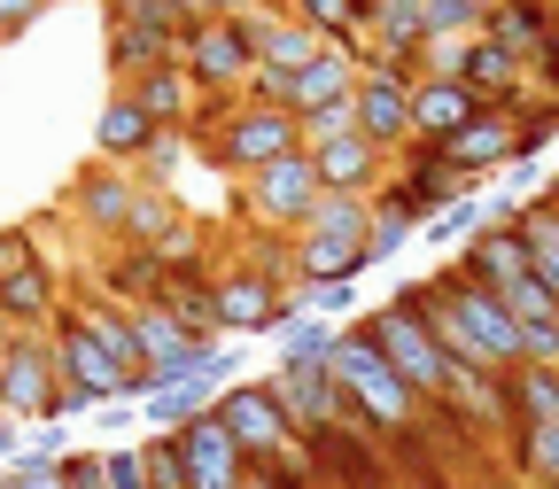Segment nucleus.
<instances>
[{
	"mask_svg": "<svg viewBox=\"0 0 559 489\" xmlns=\"http://www.w3.org/2000/svg\"><path fill=\"white\" fill-rule=\"evenodd\" d=\"M506 311H513L521 326H536V319H559V296L528 272V279H513V288H506Z\"/></svg>",
	"mask_w": 559,
	"mask_h": 489,
	"instance_id": "obj_42",
	"label": "nucleus"
},
{
	"mask_svg": "<svg viewBox=\"0 0 559 489\" xmlns=\"http://www.w3.org/2000/svg\"><path fill=\"white\" fill-rule=\"evenodd\" d=\"M428 9V39H481L489 0H419Z\"/></svg>",
	"mask_w": 559,
	"mask_h": 489,
	"instance_id": "obj_38",
	"label": "nucleus"
},
{
	"mask_svg": "<svg viewBox=\"0 0 559 489\" xmlns=\"http://www.w3.org/2000/svg\"><path fill=\"white\" fill-rule=\"evenodd\" d=\"M506 404H513V436L521 428H551L559 419V366H513L506 373Z\"/></svg>",
	"mask_w": 559,
	"mask_h": 489,
	"instance_id": "obj_28",
	"label": "nucleus"
},
{
	"mask_svg": "<svg viewBox=\"0 0 559 489\" xmlns=\"http://www.w3.org/2000/svg\"><path fill=\"white\" fill-rule=\"evenodd\" d=\"M171 436H179V458H187V489H241V481H249V458L234 451L218 404L194 412L187 428H171Z\"/></svg>",
	"mask_w": 559,
	"mask_h": 489,
	"instance_id": "obj_10",
	"label": "nucleus"
},
{
	"mask_svg": "<svg viewBox=\"0 0 559 489\" xmlns=\"http://www.w3.org/2000/svg\"><path fill=\"white\" fill-rule=\"evenodd\" d=\"M311 164H319V187L326 194H366L373 202V187L389 179V156L373 148L366 132H342V140H326V148H311Z\"/></svg>",
	"mask_w": 559,
	"mask_h": 489,
	"instance_id": "obj_18",
	"label": "nucleus"
},
{
	"mask_svg": "<svg viewBox=\"0 0 559 489\" xmlns=\"http://www.w3.org/2000/svg\"><path fill=\"white\" fill-rule=\"evenodd\" d=\"M349 109H358V132L396 164V156H404V140H412V94L389 86V79H358V102H349Z\"/></svg>",
	"mask_w": 559,
	"mask_h": 489,
	"instance_id": "obj_22",
	"label": "nucleus"
},
{
	"mask_svg": "<svg viewBox=\"0 0 559 489\" xmlns=\"http://www.w3.org/2000/svg\"><path fill=\"white\" fill-rule=\"evenodd\" d=\"M296 311H311L326 326H349L358 319V279H296Z\"/></svg>",
	"mask_w": 559,
	"mask_h": 489,
	"instance_id": "obj_36",
	"label": "nucleus"
},
{
	"mask_svg": "<svg viewBox=\"0 0 559 489\" xmlns=\"http://www.w3.org/2000/svg\"><path fill=\"white\" fill-rule=\"evenodd\" d=\"M241 489H272V481H257V474H249V481H241Z\"/></svg>",
	"mask_w": 559,
	"mask_h": 489,
	"instance_id": "obj_54",
	"label": "nucleus"
},
{
	"mask_svg": "<svg viewBox=\"0 0 559 489\" xmlns=\"http://www.w3.org/2000/svg\"><path fill=\"white\" fill-rule=\"evenodd\" d=\"M280 9H288V0H280Z\"/></svg>",
	"mask_w": 559,
	"mask_h": 489,
	"instance_id": "obj_56",
	"label": "nucleus"
},
{
	"mask_svg": "<svg viewBox=\"0 0 559 489\" xmlns=\"http://www.w3.org/2000/svg\"><path fill=\"white\" fill-rule=\"evenodd\" d=\"M171 226H179L171 187H140V194H132V210H124V234H117V241H124V249H156Z\"/></svg>",
	"mask_w": 559,
	"mask_h": 489,
	"instance_id": "obj_35",
	"label": "nucleus"
},
{
	"mask_svg": "<svg viewBox=\"0 0 559 489\" xmlns=\"http://www.w3.org/2000/svg\"><path fill=\"white\" fill-rule=\"evenodd\" d=\"M0 489H62L55 466H0Z\"/></svg>",
	"mask_w": 559,
	"mask_h": 489,
	"instance_id": "obj_51",
	"label": "nucleus"
},
{
	"mask_svg": "<svg viewBox=\"0 0 559 489\" xmlns=\"http://www.w3.org/2000/svg\"><path fill=\"white\" fill-rule=\"evenodd\" d=\"M513 466H521L536 489H559V419H551V428H521V436H513Z\"/></svg>",
	"mask_w": 559,
	"mask_h": 489,
	"instance_id": "obj_37",
	"label": "nucleus"
},
{
	"mask_svg": "<svg viewBox=\"0 0 559 489\" xmlns=\"http://www.w3.org/2000/svg\"><path fill=\"white\" fill-rule=\"evenodd\" d=\"M62 303H70V296L55 288V264H47V257H39L32 272H16L9 288H0V311H9V326H16V334H47Z\"/></svg>",
	"mask_w": 559,
	"mask_h": 489,
	"instance_id": "obj_26",
	"label": "nucleus"
},
{
	"mask_svg": "<svg viewBox=\"0 0 559 489\" xmlns=\"http://www.w3.org/2000/svg\"><path fill=\"white\" fill-rule=\"evenodd\" d=\"M296 148H304V124L288 109H272V102H241L218 132L202 140V156L218 171H234V179H249V171H264L280 156H296Z\"/></svg>",
	"mask_w": 559,
	"mask_h": 489,
	"instance_id": "obj_2",
	"label": "nucleus"
},
{
	"mask_svg": "<svg viewBox=\"0 0 559 489\" xmlns=\"http://www.w3.org/2000/svg\"><path fill=\"white\" fill-rule=\"evenodd\" d=\"M358 319H366V334L381 342V358H389V366H396L419 396H428V404L451 389V358H443V342L428 334V319H419L404 296H389L381 311H358Z\"/></svg>",
	"mask_w": 559,
	"mask_h": 489,
	"instance_id": "obj_3",
	"label": "nucleus"
},
{
	"mask_svg": "<svg viewBox=\"0 0 559 489\" xmlns=\"http://www.w3.org/2000/svg\"><path fill=\"white\" fill-rule=\"evenodd\" d=\"M24 451V419H9V412H0V466H9Z\"/></svg>",
	"mask_w": 559,
	"mask_h": 489,
	"instance_id": "obj_52",
	"label": "nucleus"
},
{
	"mask_svg": "<svg viewBox=\"0 0 559 489\" xmlns=\"http://www.w3.org/2000/svg\"><path fill=\"white\" fill-rule=\"evenodd\" d=\"M187 24H234L241 9H257V0H179Z\"/></svg>",
	"mask_w": 559,
	"mask_h": 489,
	"instance_id": "obj_48",
	"label": "nucleus"
},
{
	"mask_svg": "<svg viewBox=\"0 0 559 489\" xmlns=\"http://www.w3.org/2000/svg\"><path fill=\"white\" fill-rule=\"evenodd\" d=\"M39 264V234L32 226H0V288H9L16 272H32Z\"/></svg>",
	"mask_w": 559,
	"mask_h": 489,
	"instance_id": "obj_44",
	"label": "nucleus"
},
{
	"mask_svg": "<svg viewBox=\"0 0 559 489\" xmlns=\"http://www.w3.org/2000/svg\"><path fill=\"white\" fill-rule=\"evenodd\" d=\"M156 117L140 109L132 94H109V109L94 117V164H117V171H140V156L156 148Z\"/></svg>",
	"mask_w": 559,
	"mask_h": 489,
	"instance_id": "obj_17",
	"label": "nucleus"
},
{
	"mask_svg": "<svg viewBox=\"0 0 559 489\" xmlns=\"http://www.w3.org/2000/svg\"><path fill=\"white\" fill-rule=\"evenodd\" d=\"M226 389H210V381H148V396H140V419H148L156 436H171V428H187L194 412H210Z\"/></svg>",
	"mask_w": 559,
	"mask_h": 489,
	"instance_id": "obj_29",
	"label": "nucleus"
},
{
	"mask_svg": "<svg viewBox=\"0 0 559 489\" xmlns=\"http://www.w3.org/2000/svg\"><path fill=\"white\" fill-rule=\"evenodd\" d=\"M280 319H296V288L264 279L257 264H226V272H218V334H226V342L272 334Z\"/></svg>",
	"mask_w": 559,
	"mask_h": 489,
	"instance_id": "obj_6",
	"label": "nucleus"
},
{
	"mask_svg": "<svg viewBox=\"0 0 559 489\" xmlns=\"http://www.w3.org/2000/svg\"><path fill=\"white\" fill-rule=\"evenodd\" d=\"M551 9H559V0H551Z\"/></svg>",
	"mask_w": 559,
	"mask_h": 489,
	"instance_id": "obj_57",
	"label": "nucleus"
},
{
	"mask_svg": "<svg viewBox=\"0 0 559 489\" xmlns=\"http://www.w3.org/2000/svg\"><path fill=\"white\" fill-rule=\"evenodd\" d=\"M117 94H132L164 132H187V117H194V102H202V86L187 79V62H156V70H140V79L117 86Z\"/></svg>",
	"mask_w": 559,
	"mask_h": 489,
	"instance_id": "obj_24",
	"label": "nucleus"
},
{
	"mask_svg": "<svg viewBox=\"0 0 559 489\" xmlns=\"http://www.w3.org/2000/svg\"><path fill=\"white\" fill-rule=\"evenodd\" d=\"M47 342H55V366H62V381H86V389H102L109 404H124V396H132V389H124V373H117V358H109V349L86 334L79 303H62V311H55Z\"/></svg>",
	"mask_w": 559,
	"mask_h": 489,
	"instance_id": "obj_14",
	"label": "nucleus"
},
{
	"mask_svg": "<svg viewBox=\"0 0 559 489\" xmlns=\"http://www.w3.org/2000/svg\"><path fill=\"white\" fill-rule=\"evenodd\" d=\"M264 389L280 396V412L296 419V436H319V428H334V419H342V381H334V366H272Z\"/></svg>",
	"mask_w": 559,
	"mask_h": 489,
	"instance_id": "obj_15",
	"label": "nucleus"
},
{
	"mask_svg": "<svg viewBox=\"0 0 559 489\" xmlns=\"http://www.w3.org/2000/svg\"><path fill=\"white\" fill-rule=\"evenodd\" d=\"M9 342H16V326H9V311H0V358H9Z\"/></svg>",
	"mask_w": 559,
	"mask_h": 489,
	"instance_id": "obj_53",
	"label": "nucleus"
},
{
	"mask_svg": "<svg viewBox=\"0 0 559 489\" xmlns=\"http://www.w3.org/2000/svg\"><path fill=\"white\" fill-rule=\"evenodd\" d=\"M132 194H140V179L132 171H117V164H86L79 179L62 187V218H79L86 234H124V210H132Z\"/></svg>",
	"mask_w": 559,
	"mask_h": 489,
	"instance_id": "obj_12",
	"label": "nucleus"
},
{
	"mask_svg": "<svg viewBox=\"0 0 559 489\" xmlns=\"http://www.w3.org/2000/svg\"><path fill=\"white\" fill-rule=\"evenodd\" d=\"M319 458V489H396V458L373 436H349V428H319L304 436Z\"/></svg>",
	"mask_w": 559,
	"mask_h": 489,
	"instance_id": "obj_8",
	"label": "nucleus"
},
{
	"mask_svg": "<svg viewBox=\"0 0 559 489\" xmlns=\"http://www.w3.org/2000/svg\"><path fill=\"white\" fill-rule=\"evenodd\" d=\"M326 366H334L342 396L366 412V428H373L389 451L419 428V419H428V396H419V389L381 358V342L366 334V319H349V326H342V342H334V358H326Z\"/></svg>",
	"mask_w": 559,
	"mask_h": 489,
	"instance_id": "obj_1",
	"label": "nucleus"
},
{
	"mask_svg": "<svg viewBox=\"0 0 559 489\" xmlns=\"http://www.w3.org/2000/svg\"><path fill=\"white\" fill-rule=\"evenodd\" d=\"M55 389H62V366H55V342L47 334H16L9 358H0V412L39 428L55 419Z\"/></svg>",
	"mask_w": 559,
	"mask_h": 489,
	"instance_id": "obj_5",
	"label": "nucleus"
},
{
	"mask_svg": "<svg viewBox=\"0 0 559 489\" xmlns=\"http://www.w3.org/2000/svg\"><path fill=\"white\" fill-rule=\"evenodd\" d=\"M187 148H194L187 132H156V148L140 156V171H132V179H140V187H171V179H179V164H187Z\"/></svg>",
	"mask_w": 559,
	"mask_h": 489,
	"instance_id": "obj_40",
	"label": "nucleus"
},
{
	"mask_svg": "<svg viewBox=\"0 0 559 489\" xmlns=\"http://www.w3.org/2000/svg\"><path fill=\"white\" fill-rule=\"evenodd\" d=\"M47 9V0H0V47H9L16 32H32V16Z\"/></svg>",
	"mask_w": 559,
	"mask_h": 489,
	"instance_id": "obj_50",
	"label": "nucleus"
},
{
	"mask_svg": "<svg viewBox=\"0 0 559 489\" xmlns=\"http://www.w3.org/2000/svg\"><path fill=\"white\" fill-rule=\"evenodd\" d=\"M179 62H187V79H194L202 94H241V86H249V70H257L241 24H194L187 47H179Z\"/></svg>",
	"mask_w": 559,
	"mask_h": 489,
	"instance_id": "obj_9",
	"label": "nucleus"
},
{
	"mask_svg": "<svg viewBox=\"0 0 559 489\" xmlns=\"http://www.w3.org/2000/svg\"><path fill=\"white\" fill-rule=\"evenodd\" d=\"M109 32H148V39H164L171 55L187 47V9L179 0H109Z\"/></svg>",
	"mask_w": 559,
	"mask_h": 489,
	"instance_id": "obj_30",
	"label": "nucleus"
},
{
	"mask_svg": "<svg viewBox=\"0 0 559 489\" xmlns=\"http://www.w3.org/2000/svg\"><path fill=\"white\" fill-rule=\"evenodd\" d=\"M358 272H366V241L319 234V226L296 234V279H358Z\"/></svg>",
	"mask_w": 559,
	"mask_h": 489,
	"instance_id": "obj_27",
	"label": "nucleus"
},
{
	"mask_svg": "<svg viewBox=\"0 0 559 489\" xmlns=\"http://www.w3.org/2000/svg\"><path fill=\"white\" fill-rule=\"evenodd\" d=\"M148 489H187V458H179V436H148Z\"/></svg>",
	"mask_w": 559,
	"mask_h": 489,
	"instance_id": "obj_45",
	"label": "nucleus"
},
{
	"mask_svg": "<svg viewBox=\"0 0 559 489\" xmlns=\"http://www.w3.org/2000/svg\"><path fill=\"white\" fill-rule=\"evenodd\" d=\"M412 241V226L404 218H381V210H373V234H366V264H389L396 249Z\"/></svg>",
	"mask_w": 559,
	"mask_h": 489,
	"instance_id": "obj_46",
	"label": "nucleus"
},
{
	"mask_svg": "<svg viewBox=\"0 0 559 489\" xmlns=\"http://www.w3.org/2000/svg\"><path fill=\"white\" fill-rule=\"evenodd\" d=\"M474 117H481V94H466L459 79H419L412 86V140H436L443 148V140L466 132Z\"/></svg>",
	"mask_w": 559,
	"mask_h": 489,
	"instance_id": "obj_20",
	"label": "nucleus"
},
{
	"mask_svg": "<svg viewBox=\"0 0 559 489\" xmlns=\"http://www.w3.org/2000/svg\"><path fill=\"white\" fill-rule=\"evenodd\" d=\"M481 226H489V202H481V194H466V202H443L419 234H428V241H459V234H466V241H474Z\"/></svg>",
	"mask_w": 559,
	"mask_h": 489,
	"instance_id": "obj_39",
	"label": "nucleus"
},
{
	"mask_svg": "<svg viewBox=\"0 0 559 489\" xmlns=\"http://www.w3.org/2000/svg\"><path fill=\"white\" fill-rule=\"evenodd\" d=\"M366 39H381L396 55H419V47H428V9H419V0H373Z\"/></svg>",
	"mask_w": 559,
	"mask_h": 489,
	"instance_id": "obj_33",
	"label": "nucleus"
},
{
	"mask_svg": "<svg viewBox=\"0 0 559 489\" xmlns=\"http://www.w3.org/2000/svg\"><path fill=\"white\" fill-rule=\"evenodd\" d=\"M358 55H366V39H326V55L304 70V79H288L280 109H288V117H311V109L349 102V94H358Z\"/></svg>",
	"mask_w": 559,
	"mask_h": 489,
	"instance_id": "obj_16",
	"label": "nucleus"
},
{
	"mask_svg": "<svg viewBox=\"0 0 559 489\" xmlns=\"http://www.w3.org/2000/svg\"><path fill=\"white\" fill-rule=\"evenodd\" d=\"M443 156H451L466 179H498V171L521 156V140H513V117H506V109H481L466 132H451V140H443Z\"/></svg>",
	"mask_w": 559,
	"mask_h": 489,
	"instance_id": "obj_19",
	"label": "nucleus"
},
{
	"mask_svg": "<svg viewBox=\"0 0 559 489\" xmlns=\"http://www.w3.org/2000/svg\"><path fill=\"white\" fill-rule=\"evenodd\" d=\"M218 419H226V436H234V451L249 458V466H264V458H280L296 443V419L280 412V396L264 389V381H234L226 396H218Z\"/></svg>",
	"mask_w": 559,
	"mask_h": 489,
	"instance_id": "obj_7",
	"label": "nucleus"
},
{
	"mask_svg": "<svg viewBox=\"0 0 559 489\" xmlns=\"http://www.w3.org/2000/svg\"><path fill=\"white\" fill-rule=\"evenodd\" d=\"M55 474H62V489H102V451H70Z\"/></svg>",
	"mask_w": 559,
	"mask_h": 489,
	"instance_id": "obj_47",
	"label": "nucleus"
},
{
	"mask_svg": "<svg viewBox=\"0 0 559 489\" xmlns=\"http://www.w3.org/2000/svg\"><path fill=\"white\" fill-rule=\"evenodd\" d=\"M551 32H559V9H551V0H489V24H481V39H498V47L521 55L528 70H536V55H544Z\"/></svg>",
	"mask_w": 559,
	"mask_h": 489,
	"instance_id": "obj_21",
	"label": "nucleus"
},
{
	"mask_svg": "<svg viewBox=\"0 0 559 489\" xmlns=\"http://www.w3.org/2000/svg\"><path fill=\"white\" fill-rule=\"evenodd\" d=\"M319 55H326V39H319V32H304L296 16H280V24H272V39L257 47V70H272V79H304Z\"/></svg>",
	"mask_w": 559,
	"mask_h": 489,
	"instance_id": "obj_31",
	"label": "nucleus"
},
{
	"mask_svg": "<svg viewBox=\"0 0 559 489\" xmlns=\"http://www.w3.org/2000/svg\"><path fill=\"white\" fill-rule=\"evenodd\" d=\"M451 279V272H443ZM451 303H459V319H466V334H474V349L498 373H513L521 366V319L506 311V296L498 288H474V279H451Z\"/></svg>",
	"mask_w": 559,
	"mask_h": 489,
	"instance_id": "obj_13",
	"label": "nucleus"
},
{
	"mask_svg": "<svg viewBox=\"0 0 559 489\" xmlns=\"http://www.w3.org/2000/svg\"><path fill=\"white\" fill-rule=\"evenodd\" d=\"M288 16L319 39H366V16H373V0H288Z\"/></svg>",
	"mask_w": 559,
	"mask_h": 489,
	"instance_id": "obj_34",
	"label": "nucleus"
},
{
	"mask_svg": "<svg viewBox=\"0 0 559 489\" xmlns=\"http://www.w3.org/2000/svg\"><path fill=\"white\" fill-rule=\"evenodd\" d=\"M443 272H451V279H474V288H498V296H506L513 279H528V241H521V226H513V218H489V226H481V234H474V241H466V249L443 264Z\"/></svg>",
	"mask_w": 559,
	"mask_h": 489,
	"instance_id": "obj_11",
	"label": "nucleus"
},
{
	"mask_svg": "<svg viewBox=\"0 0 559 489\" xmlns=\"http://www.w3.org/2000/svg\"><path fill=\"white\" fill-rule=\"evenodd\" d=\"M528 86H536L544 102H559V32L544 39V55H536V70H528Z\"/></svg>",
	"mask_w": 559,
	"mask_h": 489,
	"instance_id": "obj_49",
	"label": "nucleus"
},
{
	"mask_svg": "<svg viewBox=\"0 0 559 489\" xmlns=\"http://www.w3.org/2000/svg\"><path fill=\"white\" fill-rule=\"evenodd\" d=\"M94 296H109V303H124V311H148L156 296H164V264H156V249H109L102 257V272H94Z\"/></svg>",
	"mask_w": 559,
	"mask_h": 489,
	"instance_id": "obj_23",
	"label": "nucleus"
},
{
	"mask_svg": "<svg viewBox=\"0 0 559 489\" xmlns=\"http://www.w3.org/2000/svg\"><path fill=\"white\" fill-rule=\"evenodd\" d=\"M319 164H311V148H296V156H280V164H264V171H249L241 179V210L257 226H272V234H304L311 226V210H319Z\"/></svg>",
	"mask_w": 559,
	"mask_h": 489,
	"instance_id": "obj_4",
	"label": "nucleus"
},
{
	"mask_svg": "<svg viewBox=\"0 0 559 489\" xmlns=\"http://www.w3.org/2000/svg\"><path fill=\"white\" fill-rule=\"evenodd\" d=\"M272 342H280V366H326V358H334V342H342V326L296 311V319H280V326H272Z\"/></svg>",
	"mask_w": 559,
	"mask_h": 489,
	"instance_id": "obj_32",
	"label": "nucleus"
},
{
	"mask_svg": "<svg viewBox=\"0 0 559 489\" xmlns=\"http://www.w3.org/2000/svg\"><path fill=\"white\" fill-rule=\"evenodd\" d=\"M102 489H148V443L102 451Z\"/></svg>",
	"mask_w": 559,
	"mask_h": 489,
	"instance_id": "obj_41",
	"label": "nucleus"
},
{
	"mask_svg": "<svg viewBox=\"0 0 559 489\" xmlns=\"http://www.w3.org/2000/svg\"><path fill=\"white\" fill-rule=\"evenodd\" d=\"M358 102V94H349ZM349 102H334V109H311V117H296L304 124V148H326V140H342V132H358V109Z\"/></svg>",
	"mask_w": 559,
	"mask_h": 489,
	"instance_id": "obj_43",
	"label": "nucleus"
},
{
	"mask_svg": "<svg viewBox=\"0 0 559 489\" xmlns=\"http://www.w3.org/2000/svg\"><path fill=\"white\" fill-rule=\"evenodd\" d=\"M156 311H164L171 326H187L194 342H226V334H218V272H187V279H164Z\"/></svg>",
	"mask_w": 559,
	"mask_h": 489,
	"instance_id": "obj_25",
	"label": "nucleus"
},
{
	"mask_svg": "<svg viewBox=\"0 0 559 489\" xmlns=\"http://www.w3.org/2000/svg\"><path fill=\"white\" fill-rule=\"evenodd\" d=\"M551 202H559V187H551Z\"/></svg>",
	"mask_w": 559,
	"mask_h": 489,
	"instance_id": "obj_55",
	"label": "nucleus"
}]
</instances>
